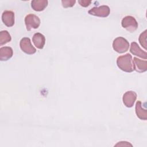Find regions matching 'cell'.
I'll return each instance as SVG.
<instances>
[{
    "label": "cell",
    "instance_id": "cell-8",
    "mask_svg": "<svg viewBox=\"0 0 147 147\" xmlns=\"http://www.w3.org/2000/svg\"><path fill=\"white\" fill-rule=\"evenodd\" d=\"M2 20L6 26L11 27L14 24V13L9 10H6L2 14Z\"/></svg>",
    "mask_w": 147,
    "mask_h": 147
},
{
    "label": "cell",
    "instance_id": "cell-18",
    "mask_svg": "<svg viewBox=\"0 0 147 147\" xmlns=\"http://www.w3.org/2000/svg\"><path fill=\"white\" fill-rule=\"evenodd\" d=\"M78 2L82 6L87 7L91 3V1L88 0H79Z\"/></svg>",
    "mask_w": 147,
    "mask_h": 147
},
{
    "label": "cell",
    "instance_id": "cell-15",
    "mask_svg": "<svg viewBox=\"0 0 147 147\" xmlns=\"http://www.w3.org/2000/svg\"><path fill=\"white\" fill-rule=\"evenodd\" d=\"M11 36L7 30H2L0 32V45L2 46L11 41Z\"/></svg>",
    "mask_w": 147,
    "mask_h": 147
},
{
    "label": "cell",
    "instance_id": "cell-9",
    "mask_svg": "<svg viewBox=\"0 0 147 147\" xmlns=\"http://www.w3.org/2000/svg\"><path fill=\"white\" fill-rule=\"evenodd\" d=\"M130 52L136 56H137L140 57H141L144 59H147V53L145 51H142L139 45L136 42H133L131 43L130 48Z\"/></svg>",
    "mask_w": 147,
    "mask_h": 147
},
{
    "label": "cell",
    "instance_id": "cell-17",
    "mask_svg": "<svg viewBox=\"0 0 147 147\" xmlns=\"http://www.w3.org/2000/svg\"><path fill=\"white\" fill-rule=\"evenodd\" d=\"M76 2L75 0H63L61 1L62 6L64 8L72 7Z\"/></svg>",
    "mask_w": 147,
    "mask_h": 147
},
{
    "label": "cell",
    "instance_id": "cell-11",
    "mask_svg": "<svg viewBox=\"0 0 147 147\" xmlns=\"http://www.w3.org/2000/svg\"><path fill=\"white\" fill-rule=\"evenodd\" d=\"M134 70L138 72H144L147 69V61L142 60L136 57L133 58Z\"/></svg>",
    "mask_w": 147,
    "mask_h": 147
},
{
    "label": "cell",
    "instance_id": "cell-1",
    "mask_svg": "<svg viewBox=\"0 0 147 147\" xmlns=\"http://www.w3.org/2000/svg\"><path fill=\"white\" fill-rule=\"evenodd\" d=\"M118 67L122 71L126 72H131L134 71V65L132 56L129 53L119 56L117 60Z\"/></svg>",
    "mask_w": 147,
    "mask_h": 147
},
{
    "label": "cell",
    "instance_id": "cell-7",
    "mask_svg": "<svg viewBox=\"0 0 147 147\" xmlns=\"http://www.w3.org/2000/svg\"><path fill=\"white\" fill-rule=\"evenodd\" d=\"M137 98V94L133 91H129L126 92L122 98L123 104L127 107H131Z\"/></svg>",
    "mask_w": 147,
    "mask_h": 147
},
{
    "label": "cell",
    "instance_id": "cell-14",
    "mask_svg": "<svg viewBox=\"0 0 147 147\" xmlns=\"http://www.w3.org/2000/svg\"><path fill=\"white\" fill-rule=\"evenodd\" d=\"M136 113L137 116L142 120L147 119V110L142 107L141 102L138 100L136 104Z\"/></svg>",
    "mask_w": 147,
    "mask_h": 147
},
{
    "label": "cell",
    "instance_id": "cell-19",
    "mask_svg": "<svg viewBox=\"0 0 147 147\" xmlns=\"http://www.w3.org/2000/svg\"><path fill=\"white\" fill-rule=\"evenodd\" d=\"M115 146H132V145L130 143H129L128 142H126V141H121V142H118L115 145Z\"/></svg>",
    "mask_w": 147,
    "mask_h": 147
},
{
    "label": "cell",
    "instance_id": "cell-3",
    "mask_svg": "<svg viewBox=\"0 0 147 147\" xmlns=\"http://www.w3.org/2000/svg\"><path fill=\"white\" fill-rule=\"evenodd\" d=\"M122 26L129 32H133L138 28V23L134 17L128 16L125 17L121 22Z\"/></svg>",
    "mask_w": 147,
    "mask_h": 147
},
{
    "label": "cell",
    "instance_id": "cell-16",
    "mask_svg": "<svg viewBox=\"0 0 147 147\" xmlns=\"http://www.w3.org/2000/svg\"><path fill=\"white\" fill-rule=\"evenodd\" d=\"M146 36H147V30H145L144 32L141 33L140 35L138 40L142 47H144L145 49L147 48V42H146Z\"/></svg>",
    "mask_w": 147,
    "mask_h": 147
},
{
    "label": "cell",
    "instance_id": "cell-10",
    "mask_svg": "<svg viewBox=\"0 0 147 147\" xmlns=\"http://www.w3.org/2000/svg\"><path fill=\"white\" fill-rule=\"evenodd\" d=\"M32 41L36 47L41 49L43 48L45 45V38L42 34L40 33H36L32 37Z\"/></svg>",
    "mask_w": 147,
    "mask_h": 147
},
{
    "label": "cell",
    "instance_id": "cell-12",
    "mask_svg": "<svg viewBox=\"0 0 147 147\" xmlns=\"http://www.w3.org/2000/svg\"><path fill=\"white\" fill-rule=\"evenodd\" d=\"M13 54V49L9 47H3L0 48V60L7 61L10 59Z\"/></svg>",
    "mask_w": 147,
    "mask_h": 147
},
{
    "label": "cell",
    "instance_id": "cell-4",
    "mask_svg": "<svg viewBox=\"0 0 147 147\" xmlns=\"http://www.w3.org/2000/svg\"><path fill=\"white\" fill-rule=\"evenodd\" d=\"M25 23L26 29L30 31L33 29H37L39 27L40 20L38 16L33 14H29L25 17Z\"/></svg>",
    "mask_w": 147,
    "mask_h": 147
},
{
    "label": "cell",
    "instance_id": "cell-2",
    "mask_svg": "<svg viewBox=\"0 0 147 147\" xmlns=\"http://www.w3.org/2000/svg\"><path fill=\"white\" fill-rule=\"evenodd\" d=\"M113 48L117 52L122 53L129 49V43L125 38L122 37H118L114 40L113 42Z\"/></svg>",
    "mask_w": 147,
    "mask_h": 147
},
{
    "label": "cell",
    "instance_id": "cell-13",
    "mask_svg": "<svg viewBox=\"0 0 147 147\" xmlns=\"http://www.w3.org/2000/svg\"><path fill=\"white\" fill-rule=\"evenodd\" d=\"M48 5V1L47 0H34L31 2V6L32 9L37 11L44 10Z\"/></svg>",
    "mask_w": 147,
    "mask_h": 147
},
{
    "label": "cell",
    "instance_id": "cell-6",
    "mask_svg": "<svg viewBox=\"0 0 147 147\" xmlns=\"http://www.w3.org/2000/svg\"><path fill=\"white\" fill-rule=\"evenodd\" d=\"M20 46L21 50L26 54L32 55L36 52V48L32 45L30 40L28 37L22 38L20 41Z\"/></svg>",
    "mask_w": 147,
    "mask_h": 147
},
{
    "label": "cell",
    "instance_id": "cell-5",
    "mask_svg": "<svg viewBox=\"0 0 147 147\" xmlns=\"http://www.w3.org/2000/svg\"><path fill=\"white\" fill-rule=\"evenodd\" d=\"M110 12V9L108 6L102 5L99 7H94L88 11V14L94 16L100 17H107Z\"/></svg>",
    "mask_w": 147,
    "mask_h": 147
}]
</instances>
